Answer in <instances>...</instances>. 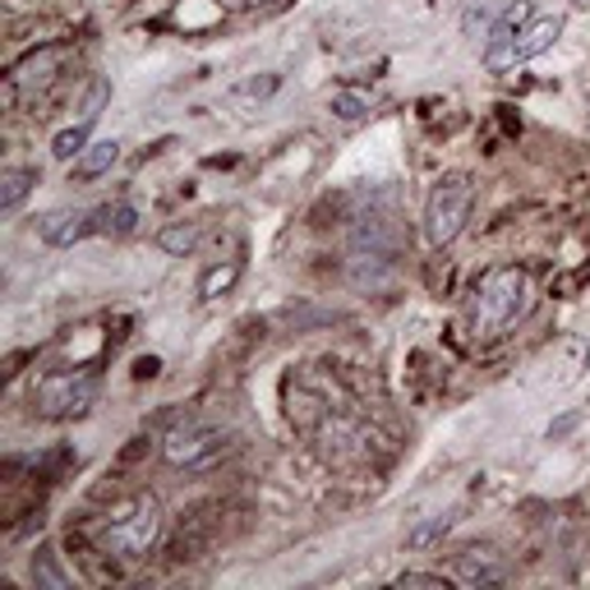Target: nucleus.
<instances>
[{
	"mask_svg": "<svg viewBox=\"0 0 590 590\" xmlns=\"http://www.w3.org/2000/svg\"><path fill=\"white\" fill-rule=\"evenodd\" d=\"M448 530H452V517H433V522H420L416 530H406V545H410V549H429L433 540H443Z\"/></svg>",
	"mask_w": 590,
	"mask_h": 590,
	"instance_id": "6ab92c4d",
	"label": "nucleus"
},
{
	"mask_svg": "<svg viewBox=\"0 0 590 590\" xmlns=\"http://www.w3.org/2000/svg\"><path fill=\"white\" fill-rule=\"evenodd\" d=\"M69 61V46H42L33 56H23L14 69H10V101H23V97H42L51 84L61 79V69Z\"/></svg>",
	"mask_w": 590,
	"mask_h": 590,
	"instance_id": "1a4fd4ad",
	"label": "nucleus"
},
{
	"mask_svg": "<svg viewBox=\"0 0 590 590\" xmlns=\"http://www.w3.org/2000/svg\"><path fill=\"white\" fill-rule=\"evenodd\" d=\"M332 111H337V120H361L369 111V97L351 93V88H337V93H332Z\"/></svg>",
	"mask_w": 590,
	"mask_h": 590,
	"instance_id": "aec40b11",
	"label": "nucleus"
},
{
	"mask_svg": "<svg viewBox=\"0 0 590 590\" xmlns=\"http://www.w3.org/2000/svg\"><path fill=\"white\" fill-rule=\"evenodd\" d=\"M101 374L97 369H46L33 383V406L42 420H79L97 406Z\"/></svg>",
	"mask_w": 590,
	"mask_h": 590,
	"instance_id": "20e7f679",
	"label": "nucleus"
},
{
	"mask_svg": "<svg viewBox=\"0 0 590 590\" xmlns=\"http://www.w3.org/2000/svg\"><path fill=\"white\" fill-rule=\"evenodd\" d=\"M120 158V143L116 139H101V143H88L79 152V162H74V181H97L101 171H111Z\"/></svg>",
	"mask_w": 590,
	"mask_h": 590,
	"instance_id": "ddd939ff",
	"label": "nucleus"
},
{
	"mask_svg": "<svg viewBox=\"0 0 590 590\" xmlns=\"http://www.w3.org/2000/svg\"><path fill=\"white\" fill-rule=\"evenodd\" d=\"M397 586L406 590V586H425V590H448L452 581L448 577H439V572H401L397 577Z\"/></svg>",
	"mask_w": 590,
	"mask_h": 590,
	"instance_id": "5701e85b",
	"label": "nucleus"
},
{
	"mask_svg": "<svg viewBox=\"0 0 590 590\" xmlns=\"http://www.w3.org/2000/svg\"><path fill=\"white\" fill-rule=\"evenodd\" d=\"M33 577H37V586H51V590H65L69 586V577L56 568V554H51V549H42L33 558Z\"/></svg>",
	"mask_w": 590,
	"mask_h": 590,
	"instance_id": "412c9836",
	"label": "nucleus"
},
{
	"mask_svg": "<svg viewBox=\"0 0 590 590\" xmlns=\"http://www.w3.org/2000/svg\"><path fill=\"white\" fill-rule=\"evenodd\" d=\"M471 203H475V185H471V175H461V171L443 175V181L429 190V203H425V236H429L433 249L452 245L461 230H466Z\"/></svg>",
	"mask_w": 590,
	"mask_h": 590,
	"instance_id": "39448f33",
	"label": "nucleus"
},
{
	"mask_svg": "<svg viewBox=\"0 0 590 590\" xmlns=\"http://www.w3.org/2000/svg\"><path fill=\"white\" fill-rule=\"evenodd\" d=\"M199 240H203V226H194V222H171V226H162V236H158V245L167 254H190Z\"/></svg>",
	"mask_w": 590,
	"mask_h": 590,
	"instance_id": "dca6fc26",
	"label": "nucleus"
},
{
	"mask_svg": "<svg viewBox=\"0 0 590 590\" xmlns=\"http://www.w3.org/2000/svg\"><path fill=\"white\" fill-rule=\"evenodd\" d=\"M37 236L46 245H56V249H69L74 240L93 236V213L88 208H56V213L37 217Z\"/></svg>",
	"mask_w": 590,
	"mask_h": 590,
	"instance_id": "9d476101",
	"label": "nucleus"
},
{
	"mask_svg": "<svg viewBox=\"0 0 590 590\" xmlns=\"http://www.w3.org/2000/svg\"><path fill=\"white\" fill-rule=\"evenodd\" d=\"M88 535L107 558L139 562L162 540V507L152 494H135V498L116 503L111 512H101V517L88 526Z\"/></svg>",
	"mask_w": 590,
	"mask_h": 590,
	"instance_id": "7ed1b4c3",
	"label": "nucleus"
},
{
	"mask_svg": "<svg viewBox=\"0 0 590 590\" xmlns=\"http://www.w3.org/2000/svg\"><path fill=\"white\" fill-rule=\"evenodd\" d=\"M93 125H97V120H79V125H69V130H61V135H56V143H51V152H56L61 162H74V158H79V152L88 148Z\"/></svg>",
	"mask_w": 590,
	"mask_h": 590,
	"instance_id": "f3484780",
	"label": "nucleus"
},
{
	"mask_svg": "<svg viewBox=\"0 0 590 590\" xmlns=\"http://www.w3.org/2000/svg\"><path fill=\"white\" fill-rule=\"evenodd\" d=\"M558 33H562V14L535 6V14L522 23L517 37H512V46L503 51V56H498L490 69L503 74V69H517V65H526V61H535V56H545V51L558 42Z\"/></svg>",
	"mask_w": 590,
	"mask_h": 590,
	"instance_id": "6e6552de",
	"label": "nucleus"
},
{
	"mask_svg": "<svg viewBox=\"0 0 590 590\" xmlns=\"http://www.w3.org/2000/svg\"><path fill=\"white\" fill-rule=\"evenodd\" d=\"M240 259H230V264H217V268H208L203 272V281H199V296L203 300H217V296H226L230 287H236V277H240Z\"/></svg>",
	"mask_w": 590,
	"mask_h": 590,
	"instance_id": "2eb2a0df",
	"label": "nucleus"
},
{
	"mask_svg": "<svg viewBox=\"0 0 590 590\" xmlns=\"http://www.w3.org/2000/svg\"><path fill=\"white\" fill-rule=\"evenodd\" d=\"M287 416L328 466L351 471V466H369L374 461L378 433H374L369 416L361 410V401L323 369H300L287 378Z\"/></svg>",
	"mask_w": 590,
	"mask_h": 590,
	"instance_id": "f257e3e1",
	"label": "nucleus"
},
{
	"mask_svg": "<svg viewBox=\"0 0 590 590\" xmlns=\"http://www.w3.org/2000/svg\"><path fill=\"white\" fill-rule=\"evenodd\" d=\"M222 452H226V433L208 420H194V416L175 420L162 439V457L175 471H203V466H213Z\"/></svg>",
	"mask_w": 590,
	"mask_h": 590,
	"instance_id": "423d86ee",
	"label": "nucleus"
},
{
	"mask_svg": "<svg viewBox=\"0 0 590 590\" xmlns=\"http://www.w3.org/2000/svg\"><path fill=\"white\" fill-rule=\"evenodd\" d=\"M452 572H457V581H466V586H494V581L507 577V568L494 558V549H466V554H457Z\"/></svg>",
	"mask_w": 590,
	"mask_h": 590,
	"instance_id": "9b49d317",
	"label": "nucleus"
},
{
	"mask_svg": "<svg viewBox=\"0 0 590 590\" xmlns=\"http://www.w3.org/2000/svg\"><path fill=\"white\" fill-rule=\"evenodd\" d=\"M217 6H226V10H254V14H277V10H287L291 0H217Z\"/></svg>",
	"mask_w": 590,
	"mask_h": 590,
	"instance_id": "4be33fe9",
	"label": "nucleus"
},
{
	"mask_svg": "<svg viewBox=\"0 0 590 590\" xmlns=\"http://www.w3.org/2000/svg\"><path fill=\"white\" fill-rule=\"evenodd\" d=\"M530 310H535V281H530V272L517 268V264H498V268L484 272L475 281V291H471V304H466L471 337L475 342H498Z\"/></svg>",
	"mask_w": 590,
	"mask_h": 590,
	"instance_id": "f03ea898",
	"label": "nucleus"
},
{
	"mask_svg": "<svg viewBox=\"0 0 590 590\" xmlns=\"http://www.w3.org/2000/svg\"><path fill=\"white\" fill-rule=\"evenodd\" d=\"M37 185V171L33 167H6L0 171V208L14 213L23 199H29V190Z\"/></svg>",
	"mask_w": 590,
	"mask_h": 590,
	"instance_id": "4468645a",
	"label": "nucleus"
},
{
	"mask_svg": "<svg viewBox=\"0 0 590 590\" xmlns=\"http://www.w3.org/2000/svg\"><path fill=\"white\" fill-rule=\"evenodd\" d=\"M397 222L393 217H361L351 236V277L355 281H378V272H388L397 264Z\"/></svg>",
	"mask_w": 590,
	"mask_h": 590,
	"instance_id": "0eeeda50",
	"label": "nucleus"
},
{
	"mask_svg": "<svg viewBox=\"0 0 590 590\" xmlns=\"http://www.w3.org/2000/svg\"><path fill=\"white\" fill-rule=\"evenodd\" d=\"M135 222H139V213L125 199H111V203H101V208H93V230L97 236H130Z\"/></svg>",
	"mask_w": 590,
	"mask_h": 590,
	"instance_id": "f8f14e48",
	"label": "nucleus"
},
{
	"mask_svg": "<svg viewBox=\"0 0 590 590\" xmlns=\"http://www.w3.org/2000/svg\"><path fill=\"white\" fill-rule=\"evenodd\" d=\"M494 23H498V6H494V0H471L466 19H461V29H466V37H475V33H490Z\"/></svg>",
	"mask_w": 590,
	"mask_h": 590,
	"instance_id": "a211bd4d",
	"label": "nucleus"
}]
</instances>
